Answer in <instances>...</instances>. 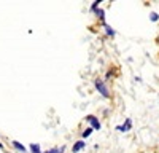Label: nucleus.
Segmentation results:
<instances>
[{"label":"nucleus","instance_id":"obj_2","mask_svg":"<svg viewBox=\"0 0 159 153\" xmlns=\"http://www.w3.org/2000/svg\"><path fill=\"white\" fill-rule=\"evenodd\" d=\"M86 120L91 123V128H92V129H100V121L94 117V115H88Z\"/></svg>","mask_w":159,"mask_h":153},{"label":"nucleus","instance_id":"obj_6","mask_svg":"<svg viewBox=\"0 0 159 153\" xmlns=\"http://www.w3.org/2000/svg\"><path fill=\"white\" fill-rule=\"evenodd\" d=\"M103 29H105V32H107V35H110V37H115V30L110 27L108 24H103Z\"/></svg>","mask_w":159,"mask_h":153},{"label":"nucleus","instance_id":"obj_1","mask_svg":"<svg viewBox=\"0 0 159 153\" xmlns=\"http://www.w3.org/2000/svg\"><path fill=\"white\" fill-rule=\"evenodd\" d=\"M94 85H96V88H97V91H99L105 99H108V97H110V91H108V88H107V85H105L103 80L97 78V80L94 81Z\"/></svg>","mask_w":159,"mask_h":153},{"label":"nucleus","instance_id":"obj_8","mask_svg":"<svg viewBox=\"0 0 159 153\" xmlns=\"http://www.w3.org/2000/svg\"><path fill=\"white\" fill-rule=\"evenodd\" d=\"M96 15L99 16V19H100V21H103V18H105L103 15H105V13H103V10H102V8H97V10H96Z\"/></svg>","mask_w":159,"mask_h":153},{"label":"nucleus","instance_id":"obj_5","mask_svg":"<svg viewBox=\"0 0 159 153\" xmlns=\"http://www.w3.org/2000/svg\"><path fill=\"white\" fill-rule=\"evenodd\" d=\"M11 145L15 147V148H16L18 151H21V153H25V147H24L22 144H19L18 140H13V142H11Z\"/></svg>","mask_w":159,"mask_h":153},{"label":"nucleus","instance_id":"obj_4","mask_svg":"<svg viewBox=\"0 0 159 153\" xmlns=\"http://www.w3.org/2000/svg\"><path fill=\"white\" fill-rule=\"evenodd\" d=\"M130 128H132V121L127 118V120H126V124H123V126H116V129H118V131L126 132V131H129V129H130Z\"/></svg>","mask_w":159,"mask_h":153},{"label":"nucleus","instance_id":"obj_3","mask_svg":"<svg viewBox=\"0 0 159 153\" xmlns=\"http://www.w3.org/2000/svg\"><path fill=\"white\" fill-rule=\"evenodd\" d=\"M84 147H86V142H84V140H78V142L72 147V151L76 153V151H80V150H83Z\"/></svg>","mask_w":159,"mask_h":153},{"label":"nucleus","instance_id":"obj_10","mask_svg":"<svg viewBox=\"0 0 159 153\" xmlns=\"http://www.w3.org/2000/svg\"><path fill=\"white\" fill-rule=\"evenodd\" d=\"M99 0H96V2H92V7H91V11H96L97 10V7H99Z\"/></svg>","mask_w":159,"mask_h":153},{"label":"nucleus","instance_id":"obj_7","mask_svg":"<svg viewBox=\"0 0 159 153\" xmlns=\"http://www.w3.org/2000/svg\"><path fill=\"white\" fill-rule=\"evenodd\" d=\"M30 151L32 153H43L42 150H40V145L38 144H30Z\"/></svg>","mask_w":159,"mask_h":153},{"label":"nucleus","instance_id":"obj_12","mask_svg":"<svg viewBox=\"0 0 159 153\" xmlns=\"http://www.w3.org/2000/svg\"><path fill=\"white\" fill-rule=\"evenodd\" d=\"M0 148H3V144H0Z\"/></svg>","mask_w":159,"mask_h":153},{"label":"nucleus","instance_id":"obj_11","mask_svg":"<svg viewBox=\"0 0 159 153\" xmlns=\"http://www.w3.org/2000/svg\"><path fill=\"white\" fill-rule=\"evenodd\" d=\"M151 21H157V15H156V13H151Z\"/></svg>","mask_w":159,"mask_h":153},{"label":"nucleus","instance_id":"obj_9","mask_svg":"<svg viewBox=\"0 0 159 153\" xmlns=\"http://www.w3.org/2000/svg\"><path fill=\"white\" fill-rule=\"evenodd\" d=\"M92 131H94V129H92V128H86V129L83 131V137H84V139H86V137H89Z\"/></svg>","mask_w":159,"mask_h":153}]
</instances>
